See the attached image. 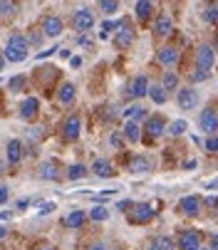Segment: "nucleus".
Returning <instances> with one entry per match:
<instances>
[{
    "instance_id": "nucleus-22",
    "label": "nucleus",
    "mask_w": 218,
    "mask_h": 250,
    "mask_svg": "<svg viewBox=\"0 0 218 250\" xmlns=\"http://www.w3.org/2000/svg\"><path fill=\"white\" fill-rule=\"evenodd\" d=\"M85 218H87L85 210H72L69 216L65 218V226H67V228H80V226L85 223Z\"/></svg>"
},
{
    "instance_id": "nucleus-38",
    "label": "nucleus",
    "mask_w": 218,
    "mask_h": 250,
    "mask_svg": "<svg viewBox=\"0 0 218 250\" xmlns=\"http://www.w3.org/2000/svg\"><path fill=\"white\" fill-rule=\"evenodd\" d=\"M114 27H117V22H112V20H104V22H102V30H104V35H107V32H112Z\"/></svg>"
},
{
    "instance_id": "nucleus-17",
    "label": "nucleus",
    "mask_w": 218,
    "mask_h": 250,
    "mask_svg": "<svg viewBox=\"0 0 218 250\" xmlns=\"http://www.w3.org/2000/svg\"><path fill=\"white\" fill-rule=\"evenodd\" d=\"M92 171L99 176V178H107V176H114V168H112V164L109 161H104V159H97L94 164H92Z\"/></svg>"
},
{
    "instance_id": "nucleus-26",
    "label": "nucleus",
    "mask_w": 218,
    "mask_h": 250,
    "mask_svg": "<svg viewBox=\"0 0 218 250\" xmlns=\"http://www.w3.org/2000/svg\"><path fill=\"white\" fill-rule=\"evenodd\" d=\"M67 176H69V181H77V178H85L87 176V168L82 164H75V166L67 168Z\"/></svg>"
},
{
    "instance_id": "nucleus-36",
    "label": "nucleus",
    "mask_w": 218,
    "mask_h": 250,
    "mask_svg": "<svg viewBox=\"0 0 218 250\" xmlns=\"http://www.w3.org/2000/svg\"><path fill=\"white\" fill-rule=\"evenodd\" d=\"M208 75H211L208 69H201V67H196V72L191 75V80H194V82H203V80H208Z\"/></svg>"
},
{
    "instance_id": "nucleus-23",
    "label": "nucleus",
    "mask_w": 218,
    "mask_h": 250,
    "mask_svg": "<svg viewBox=\"0 0 218 250\" xmlns=\"http://www.w3.org/2000/svg\"><path fill=\"white\" fill-rule=\"evenodd\" d=\"M40 173H43V178H50V181H57V178H60V173H57V164H55V161L43 164V166H40Z\"/></svg>"
},
{
    "instance_id": "nucleus-34",
    "label": "nucleus",
    "mask_w": 218,
    "mask_h": 250,
    "mask_svg": "<svg viewBox=\"0 0 218 250\" xmlns=\"http://www.w3.org/2000/svg\"><path fill=\"white\" fill-rule=\"evenodd\" d=\"M99 8H102L104 13H114V10L119 8V3H117V0H102V3H99Z\"/></svg>"
},
{
    "instance_id": "nucleus-16",
    "label": "nucleus",
    "mask_w": 218,
    "mask_h": 250,
    "mask_svg": "<svg viewBox=\"0 0 218 250\" xmlns=\"http://www.w3.org/2000/svg\"><path fill=\"white\" fill-rule=\"evenodd\" d=\"M77 136H80V117H69L65 124V139L75 141Z\"/></svg>"
},
{
    "instance_id": "nucleus-28",
    "label": "nucleus",
    "mask_w": 218,
    "mask_h": 250,
    "mask_svg": "<svg viewBox=\"0 0 218 250\" xmlns=\"http://www.w3.org/2000/svg\"><path fill=\"white\" fill-rule=\"evenodd\" d=\"M89 218H92V221H107V218H109V208L94 206V208L89 210Z\"/></svg>"
},
{
    "instance_id": "nucleus-18",
    "label": "nucleus",
    "mask_w": 218,
    "mask_h": 250,
    "mask_svg": "<svg viewBox=\"0 0 218 250\" xmlns=\"http://www.w3.org/2000/svg\"><path fill=\"white\" fill-rule=\"evenodd\" d=\"M164 129H166V122L161 119V117H152L149 122H147V131H149V136H161L164 134Z\"/></svg>"
},
{
    "instance_id": "nucleus-45",
    "label": "nucleus",
    "mask_w": 218,
    "mask_h": 250,
    "mask_svg": "<svg viewBox=\"0 0 218 250\" xmlns=\"http://www.w3.org/2000/svg\"><path fill=\"white\" fill-rule=\"evenodd\" d=\"M211 250H218V235H213V248Z\"/></svg>"
},
{
    "instance_id": "nucleus-46",
    "label": "nucleus",
    "mask_w": 218,
    "mask_h": 250,
    "mask_svg": "<svg viewBox=\"0 0 218 250\" xmlns=\"http://www.w3.org/2000/svg\"><path fill=\"white\" fill-rule=\"evenodd\" d=\"M8 235V228H3V226H0V238H5Z\"/></svg>"
},
{
    "instance_id": "nucleus-50",
    "label": "nucleus",
    "mask_w": 218,
    "mask_h": 250,
    "mask_svg": "<svg viewBox=\"0 0 218 250\" xmlns=\"http://www.w3.org/2000/svg\"><path fill=\"white\" fill-rule=\"evenodd\" d=\"M114 250H119V248H114Z\"/></svg>"
},
{
    "instance_id": "nucleus-3",
    "label": "nucleus",
    "mask_w": 218,
    "mask_h": 250,
    "mask_svg": "<svg viewBox=\"0 0 218 250\" xmlns=\"http://www.w3.org/2000/svg\"><path fill=\"white\" fill-rule=\"evenodd\" d=\"M178 248L181 250H201V235L196 230H184L178 235Z\"/></svg>"
},
{
    "instance_id": "nucleus-51",
    "label": "nucleus",
    "mask_w": 218,
    "mask_h": 250,
    "mask_svg": "<svg viewBox=\"0 0 218 250\" xmlns=\"http://www.w3.org/2000/svg\"><path fill=\"white\" fill-rule=\"evenodd\" d=\"M216 5H218V3H216Z\"/></svg>"
},
{
    "instance_id": "nucleus-15",
    "label": "nucleus",
    "mask_w": 218,
    "mask_h": 250,
    "mask_svg": "<svg viewBox=\"0 0 218 250\" xmlns=\"http://www.w3.org/2000/svg\"><path fill=\"white\" fill-rule=\"evenodd\" d=\"M129 92H131V97H144V94H149V82H147V77L139 75V77L131 82Z\"/></svg>"
},
{
    "instance_id": "nucleus-11",
    "label": "nucleus",
    "mask_w": 218,
    "mask_h": 250,
    "mask_svg": "<svg viewBox=\"0 0 218 250\" xmlns=\"http://www.w3.org/2000/svg\"><path fill=\"white\" fill-rule=\"evenodd\" d=\"M159 62H161L164 67H174V64L178 62V50H176V47H161V50H159Z\"/></svg>"
},
{
    "instance_id": "nucleus-30",
    "label": "nucleus",
    "mask_w": 218,
    "mask_h": 250,
    "mask_svg": "<svg viewBox=\"0 0 218 250\" xmlns=\"http://www.w3.org/2000/svg\"><path fill=\"white\" fill-rule=\"evenodd\" d=\"M203 20H206V22H211V25H213V22H218V5H208V8L203 10Z\"/></svg>"
},
{
    "instance_id": "nucleus-25",
    "label": "nucleus",
    "mask_w": 218,
    "mask_h": 250,
    "mask_svg": "<svg viewBox=\"0 0 218 250\" xmlns=\"http://www.w3.org/2000/svg\"><path fill=\"white\" fill-rule=\"evenodd\" d=\"M127 117H129V122H139V119H144L147 117V109H144V106H139V104H134V106H129L127 109Z\"/></svg>"
},
{
    "instance_id": "nucleus-9",
    "label": "nucleus",
    "mask_w": 218,
    "mask_h": 250,
    "mask_svg": "<svg viewBox=\"0 0 218 250\" xmlns=\"http://www.w3.org/2000/svg\"><path fill=\"white\" fill-rule=\"evenodd\" d=\"M92 25H94V15H92L87 8H82V10L75 13V27H77V30H89Z\"/></svg>"
},
{
    "instance_id": "nucleus-42",
    "label": "nucleus",
    "mask_w": 218,
    "mask_h": 250,
    "mask_svg": "<svg viewBox=\"0 0 218 250\" xmlns=\"http://www.w3.org/2000/svg\"><path fill=\"white\" fill-rule=\"evenodd\" d=\"M206 188H208V191H213V188H218V178H213V181H211V184H206Z\"/></svg>"
},
{
    "instance_id": "nucleus-39",
    "label": "nucleus",
    "mask_w": 218,
    "mask_h": 250,
    "mask_svg": "<svg viewBox=\"0 0 218 250\" xmlns=\"http://www.w3.org/2000/svg\"><path fill=\"white\" fill-rule=\"evenodd\" d=\"M52 210H55V203H43V206H40L43 216H47V213H52Z\"/></svg>"
},
{
    "instance_id": "nucleus-32",
    "label": "nucleus",
    "mask_w": 218,
    "mask_h": 250,
    "mask_svg": "<svg viewBox=\"0 0 218 250\" xmlns=\"http://www.w3.org/2000/svg\"><path fill=\"white\" fill-rule=\"evenodd\" d=\"M25 82H27V80L20 75V77H13V80L8 82V87H10V92H20V89L25 87Z\"/></svg>"
},
{
    "instance_id": "nucleus-48",
    "label": "nucleus",
    "mask_w": 218,
    "mask_h": 250,
    "mask_svg": "<svg viewBox=\"0 0 218 250\" xmlns=\"http://www.w3.org/2000/svg\"><path fill=\"white\" fill-rule=\"evenodd\" d=\"M0 69H3V57H0Z\"/></svg>"
},
{
    "instance_id": "nucleus-7",
    "label": "nucleus",
    "mask_w": 218,
    "mask_h": 250,
    "mask_svg": "<svg viewBox=\"0 0 218 250\" xmlns=\"http://www.w3.org/2000/svg\"><path fill=\"white\" fill-rule=\"evenodd\" d=\"M131 42H134V30H131V25H122V30L117 32V38H114V45H117L119 50H127Z\"/></svg>"
},
{
    "instance_id": "nucleus-13",
    "label": "nucleus",
    "mask_w": 218,
    "mask_h": 250,
    "mask_svg": "<svg viewBox=\"0 0 218 250\" xmlns=\"http://www.w3.org/2000/svg\"><path fill=\"white\" fill-rule=\"evenodd\" d=\"M171 30H174V22H171V18H169L166 13H161V15L156 18V22H154V32L164 38V35H169Z\"/></svg>"
},
{
    "instance_id": "nucleus-29",
    "label": "nucleus",
    "mask_w": 218,
    "mask_h": 250,
    "mask_svg": "<svg viewBox=\"0 0 218 250\" xmlns=\"http://www.w3.org/2000/svg\"><path fill=\"white\" fill-rule=\"evenodd\" d=\"M186 129H189V124H186L184 119H178V122H171V124H169V134H174V136H181Z\"/></svg>"
},
{
    "instance_id": "nucleus-8",
    "label": "nucleus",
    "mask_w": 218,
    "mask_h": 250,
    "mask_svg": "<svg viewBox=\"0 0 218 250\" xmlns=\"http://www.w3.org/2000/svg\"><path fill=\"white\" fill-rule=\"evenodd\" d=\"M196 104H198V94L194 89H181L178 92V106L181 109H194Z\"/></svg>"
},
{
    "instance_id": "nucleus-6",
    "label": "nucleus",
    "mask_w": 218,
    "mask_h": 250,
    "mask_svg": "<svg viewBox=\"0 0 218 250\" xmlns=\"http://www.w3.org/2000/svg\"><path fill=\"white\" fill-rule=\"evenodd\" d=\"M181 213H186V216H198L201 213V198L198 196H184L181 198Z\"/></svg>"
},
{
    "instance_id": "nucleus-4",
    "label": "nucleus",
    "mask_w": 218,
    "mask_h": 250,
    "mask_svg": "<svg viewBox=\"0 0 218 250\" xmlns=\"http://www.w3.org/2000/svg\"><path fill=\"white\" fill-rule=\"evenodd\" d=\"M196 62H198L201 69H211L213 62H216V50L211 45H201L198 52H196Z\"/></svg>"
},
{
    "instance_id": "nucleus-49",
    "label": "nucleus",
    "mask_w": 218,
    "mask_h": 250,
    "mask_svg": "<svg viewBox=\"0 0 218 250\" xmlns=\"http://www.w3.org/2000/svg\"><path fill=\"white\" fill-rule=\"evenodd\" d=\"M216 218H218V213H216Z\"/></svg>"
},
{
    "instance_id": "nucleus-33",
    "label": "nucleus",
    "mask_w": 218,
    "mask_h": 250,
    "mask_svg": "<svg viewBox=\"0 0 218 250\" xmlns=\"http://www.w3.org/2000/svg\"><path fill=\"white\" fill-rule=\"evenodd\" d=\"M15 10H18V5H15V3L0 0V13H3V15H15Z\"/></svg>"
},
{
    "instance_id": "nucleus-12",
    "label": "nucleus",
    "mask_w": 218,
    "mask_h": 250,
    "mask_svg": "<svg viewBox=\"0 0 218 250\" xmlns=\"http://www.w3.org/2000/svg\"><path fill=\"white\" fill-rule=\"evenodd\" d=\"M129 171H134V173H147V171H152V159H149V156H134L131 164H129Z\"/></svg>"
},
{
    "instance_id": "nucleus-41",
    "label": "nucleus",
    "mask_w": 218,
    "mask_h": 250,
    "mask_svg": "<svg viewBox=\"0 0 218 250\" xmlns=\"http://www.w3.org/2000/svg\"><path fill=\"white\" fill-rule=\"evenodd\" d=\"M30 45H40V35H30Z\"/></svg>"
},
{
    "instance_id": "nucleus-19",
    "label": "nucleus",
    "mask_w": 218,
    "mask_h": 250,
    "mask_svg": "<svg viewBox=\"0 0 218 250\" xmlns=\"http://www.w3.org/2000/svg\"><path fill=\"white\" fill-rule=\"evenodd\" d=\"M134 10H136V18L139 20H149V15L154 13V3H149V0H139Z\"/></svg>"
},
{
    "instance_id": "nucleus-10",
    "label": "nucleus",
    "mask_w": 218,
    "mask_h": 250,
    "mask_svg": "<svg viewBox=\"0 0 218 250\" xmlns=\"http://www.w3.org/2000/svg\"><path fill=\"white\" fill-rule=\"evenodd\" d=\"M45 35H47V38H60V35H62V20L55 18V15L45 18Z\"/></svg>"
},
{
    "instance_id": "nucleus-37",
    "label": "nucleus",
    "mask_w": 218,
    "mask_h": 250,
    "mask_svg": "<svg viewBox=\"0 0 218 250\" xmlns=\"http://www.w3.org/2000/svg\"><path fill=\"white\" fill-rule=\"evenodd\" d=\"M206 151H211V154H216V151H218V136L206 139Z\"/></svg>"
},
{
    "instance_id": "nucleus-44",
    "label": "nucleus",
    "mask_w": 218,
    "mask_h": 250,
    "mask_svg": "<svg viewBox=\"0 0 218 250\" xmlns=\"http://www.w3.org/2000/svg\"><path fill=\"white\" fill-rule=\"evenodd\" d=\"M3 173H5V161L0 159V176H3Z\"/></svg>"
},
{
    "instance_id": "nucleus-20",
    "label": "nucleus",
    "mask_w": 218,
    "mask_h": 250,
    "mask_svg": "<svg viewBox=\"0 0 218 250\" xmlns=\"http://www.w3.org/2000/svg\"><path fill=\"white\" fill-rule=\"evenodd\" d=\"M20 156H22V144H20L18 139L8 141V159H10V164H18Z\"/></svg>"
},
{
    "instance_id": "nucleus-1",
    "label": "nucleus",
    "mask_w": 218,
    "mask_h": 250,
    "mask_svg": "<svg viewBox=\"0 0 218 250\" xmlns=\"http://www.w3.org/2000/svg\"><path fill=\"white\" fill-rule=\"evenodd\" d=\"M27 57V40L22 35H10V40L5 45V60L10 62H22Z\"/></svg>"
},
{
    "instance_id": "nucleus-40",
    "label": "nucleus",
    "mask_w": 218,
    "mask_h": 250,
    "mask_svg": "<svg viewBox=\"0 0 218 250\" xmlns=\"http://www.w3.org/2000/svg\"><path fill=\"white\" fill-rule=\"evenodd\" d=\"M5 201H8V188L0 186V203H5Z\"/></svg>"
},
{
    "instance_id": "nucleus-35",
    "label": "nucleus",
    "mask_w": 218,
    "mask_h": 250,
    "mask_svg": "<svg viewBox=\"0 0 218 250\" xmlns=\"http://www.w3.org/2000/svg\"><path fill=\"white\" fill-rule=\"evenodd\" d=\"M176 84H178V77H176L174 72H166V75H164V87H166V89H174Z\"/></svg>"
},
{
    "instance_id": "nucleus-5",
    "label": "nucleus",
    "mask_w": 218,
    "mask_h": 250,
    "mask_svg": "<svg viewBox=\"0 0 218 250\" xmlns=\"http://www.w3.org/2000/svg\"><path fill=\"white\" fill-rule=\"evenodd\" d=\"M198 124H201V129H203L206 134H216V131H218V114H216L213 109H206V112L198 117Z\"/></svg>"
},
{
    "instance_id": "nucleus-47",
    "label": "nucleus",
    "mask_w": 218,
    "mask_h": 250,
    "mask_svg": "<svg viewBox=\"0 0 218 250\" xmlns=\"http://www.w3.org/2000/svg\"><path fill=\"white\" fill-rule=\"evenodd\" d=\"M213 50H216V52H218V38H216V47H213Z\"/></svg>"
},
{
    "instance_id": "nucleus-24",
    "label": "nucleus",
    "mask_w": 218,
    "mask_h": 250,
    "mask_svg": "<svg viewBox=\"0 0 218 250\" xmlns=\"http://www.w3.org/2000/svg\"><path fill=\"white\" fill-rule=\"evenodd\" d=\"M72 99H75V84H69V82H65V84L60 87V102L69 104Z\"/></svg>"
},
{
    "instance_id": "nucleus-31",
    "label": "nucleus",
    "mask_w": 218,
    "mask_h": 250,
    "mask_svg": "<svg viewBox=\"0 0 218 250\" xmlns=\"http://www.w3.org/2000/svg\"><path fill=\"white\" fill-rule=\"evenodd\" d=\"M149 94H152V99H154L156 104H164V102H166V92H164V87H152Z\"/></svg>"
},
{
    "instance_id": "nucleus-43",
    "label": "nucleus",
    "mask_w": 218,
    "mask_h": 250,
    "mask_svg": "<svg viewBox=\"0 0 218 250\" xmlns=\"http://www.w3.org/2000/svg\"><path fill=\"white\" fill-rule=\"evenodd\" d=\"M89 250H107V248H104V245H102V243H97V245H92V248H89Z\"/></svg>"
},
{
    "instance_id": "nucleus-14",
    "label": "nucleus",
    "mask_w": 218,
    "mask_h": 250,
    "mask_svg": "<svg viewBox=\"0 0 218 250\" xmlns=\"http://www.w3.org/2000/svg\"><path fill=\"white\" fill-rule=\"evenodd\" d=\"M38 106H40V102L35 99V97L25 99V102H22V106H20V117H22V119H32L35 114H38Z\"/></svg>"
},
{
    "instance_id": "nucleus-27",
    "label": "nucleus",
    "mask_w": 218,
    "mask_h": 250,
    "mask_svg": "<svg viewBox=\"0 0 218 250\" xmlns=\"http://www.w3.org/2000/svg\"><path fill=\"white\" fill-rule=\"evenodd\" d=\"M124 136L131 141V144H136V141H139V126L134 122H127L124 124Z\"/></svg>"
},
{
    "instance_id": "nucleus-2",
    "label": "nucleus",
    "mask_w": 218,
    "mask_h": 250,
    "mask_svg": "<svg viewBox=\"0 0 218 250\" xmlns=\"http://www.w3.org/2000/svg\"><path fill=\"white\" fill-rule=\"evenodd\" d=\"M131 208H134V210L129 213V221H131V223H149V221L154 218V208H152L149 203H134Z\"/></svg>"
},
{
    "instance_id": "nucleus-21",
    "label": "nucleus",
    "mask_w": 218,
    "mask_h": 250,
    "mask_svg": "<svg viewBox=\"0 0 218 250\" xmlns=\"http://www.w3.org/2000/svg\"><path fill=\"white\" fill-rule=\"evenodd\" d=\"M152 250H176V245L169 235H156L152 240Z\"/></svg>"
}]
</instances>
